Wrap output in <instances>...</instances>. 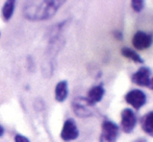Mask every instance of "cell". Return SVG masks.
I'll list each match as a JSON object with an SVG mask.
<instances>
[{
	"label": "cell",
	"mask_w": 153,
	"mask_h": 142,
	"mask_svg": "<svg viewBox=\"0 0 153 142\" xmlns=\"http://www.w3.org/2000/svg\"><path fill=\"white\" fill-rule=\"evenodd\" d=\"M65 1L44 0L27 1L23 7V16L30 21H42L52 18Z\"/></svg>",
	"instance_id": "cell-1"
},
{
	"label": "cell",
	"mask_w": 153,
	"mask_h": 142,
	"mask_svg": "<svg viewBox=\"0 0 153 142\" xmlns=\"http://www.w3.org/2000/svg\"><path fill=\"white\" fill-rule=\"evenodd\" d=\"M92 106L85 97H77L73 100L72 102V109L76 116L80 118H87L91 117L93 115Z\"/></svg>",
	"instance_id": "cell-2"
},
{
	"label": "cell",
	"mask_w": 153,
	"mask_h": 142,
	"mask_svg": "<svg viewBox=\"0 0 153 142\" xmlns=\"http://www.w3.org/2000/svg\"><path fill=\"white\" fill-rule=\"evenodd\" d=\"M137 116L130 109H124L121 113V129L124 133L129 134L134 130L137 126Z\"/></svg>",
	"instance_id": "cell-3"
},
{
	"label": "cell",
	"mask_w": 153,
	"mask_h": 142,
	"mask_svg": "<svg viewBox=\"0 0 153 142\" xmlns=\"http://www.w3.org/2000/svg\"><path fill=\"white\" fill-rule=\"evenodd\" d=\"M125 100H126L127 104H129L135 110H140L147 102V96L142 90L134 89L129 91L125 95Z\"/></svg>",
	"instance_id": "cell-4"
},
{
	"label": "cell",
	"mask_w": 153,
	"mask_h": 142,
	"mask_svg": "<svg viewBox=\"0 0 153 142\" xmlns=\"http://www.w3.org/2000/svg\"><path fill=\"white\" fill-rule=\"evenodd\" d=\"M79 136V131L75 121L72 118H69L65 121L61 132V138L64 141H72L77 139Z\"/></svg>",
	"instance_id": "cell-5"
},
{
	"label": "cell",
	"mask_w": 153,
	"mask_h": 142,
	"mask_svg": "<svg viewBox=\"0 0 153 142\" xmlns=\"http://www.w3.org/2000/svg\"><path fill=\"white\" fill-rule=\"evenodd\" d=\"M153 42V38L150 34H147L145 31H137L135 35L132 38V45L139 50H144L151 46Z\"/></svg>",
	"instance_id": "cell-6"
},
{
	"label": "cell",
	"mask_w": 153,
	"mask_h": 142,
	"mask_svg": "<svg viewBox=\"0 0 153 142\" xmlns=\"http://www.w3.org/2000/svg\"><path fill=\"white\" fill-rule=\"evenodd\" d=\"M150 74H151V70L149 67H141L135 73H133L131 81L133 84L141 87H149L150 84Z\"/></svg>",
	"instance_id": "cell-7"
},
{
	"label": "cell",
	"mask_w": 153,
	"mask_h": 142,
	"mask_svg": "<svg viewBox=\"0 0 153 142\" xmlns=\"http://www.w3.org/2000/svg\"><path fill=\"white\" fill-rule=\"evenodd\" d=\"M119 126L115 122L108 119H105L101 124V136L107 137V138L118 139L119 136Z\"/></svg>",
	"instance_id": "cell-8"
},
{
	"label": "cell",
	"mask_w": 153,
	"mask_h": 142,
	"mask_svg": "<svg viewBox=\"0 0 153 142\" xmlns=\"http://www.w3.org/2000/svg\"><path fill=\"white\" fill-rule=\"evenodd\" d=\"M104 93H105V89L103 88V85L100 84V85H97V86H94L87 94V99L92 106H95L97 102H101L104 96Z\"/></svg>",
	"instance_id": "cell-9"
},
{
	"label": "cell",
	"mask_w": 153,
	"mask_h": 142,
	"mask_svg": "<svg viewBox=\"0 0 153 142\" xmlns=\"http://www.w3.org/2000/svg\"><path fill=\"white\" fill-rule=\"evenodd\" d=\"M68 81H61L59 83H57L56 87H55L54 95L55 99L59 102H62L66 100V98L68 97Z\"/></svg>",
	"instance_id": "cell-10"
},
{
	"label": "cell",
	"mask_w": 153,
	"mask_h": 142,
	"mask_svg": "<svg viewBox=\"0 0 153 142\" xmlns=\"http://www.w3.org/2000/svg\"><path fill=\"white\" fill-rule=\"evenodd\" d=\"M141 126L146 134L153 137V111H150L142 117Z\"/></svg>",
	"instance_id": "cell-11"
},
{
	"label": "cell",
	"mask_w": 153,
	"mask_h": 142,
	"mask_svg": "<svg viewBox=\"0 0 153 142\" xmlns=\"http://www.w3.org/2000/svg\"><path fill=\"white\" fill-rule=\"evenodd\" d=\"M121 53H122L123 57L131 60V61H133L134 63H137V64L144 63V60L141 58V55H140L137 52H135L133 49L129 48V47H123L121 49Z\"/></svg>",
	"instance_id": "cell-12"
},
{
	"label": "cell",
	"mask_w": 153,
	"mask_h": 142,
	"mask_svg": "<svg viewBox=\"0 0 153 142\" xmlns=\"http://www.w3.org/2000/svg\"><path fill=\"white\" fill-rule=\"evenodd\" d=\"M15 3L16 2L13 1V0H10V1H6L4 3L3 7H2V17H3L4 21H8L10 18H12L13 14H14L15 10Z\"/></svg>",
	"instance_id": "cell-13"
},
{
	"label": "cell",
	"mask_w": 153,
	"mask_h": 142,
	"mask_svg": "<svg viewBox=\"0 0 153 142\" xmlns=\"http://www.w3.org/2000/svg\"><path fill=\"white\" fill-rule=\"evenodd\" d=\"M130 5L134 12L140 13L145 6V1H143V0H132V1H130Z\"/></svg>",
	"instance_id": "cell-14"
},
{
	"label": "cell",
	"mask_w": 153,
	"mask_h": 142,
	"mask_svg": "<svg viewBox=\"0 0 153 142\" xmlns=\"http://www.w3.org/2000/svg\"><path fill=\"white\" fill-rule=\"evenodd\" d=\"M15 142H30V141H29V139L26 138L25 136L18 134L15 136Z\"/></svg>",
	"instance_id": "cell-15"
},
{
	"label": "cell",
	"mask_w": 153,
	"mask_h": 142,
	"mask_svg": "<svg viewBox=\"0 0 153 142\" xmlns=\"http://www.w3.org/2000/svg\"><path fill=\"white\" fill-rule=\"evenodd\" d=\"M99 142H117V139L114 138H107V137H103L100 135V139H99Z\"/></svg>",
	"instance_id": "cell-16"
},
{
	"label": "cell",
	"mask_w": 153,
	"mask_h": 142,
	"mask_svg": "<svg viewBox=\"0 0 153 142\" xmlns=\"http://www.w3.org/2000/svg\"><path fill=\"white\" fill-rule=\"evenodd\" d=\"M132 142H147V140H146V139H144V138H140V139H137V140H134Z\"/></svg>",
	"instance_id": "cell-17"
},
{
	"label": "cell",
	"mask_w": 153,
	"mask_h": 142,
	"mask_svg": "<svg viewBox=\"0 0 153 142\" xmlns=\"http://www.w3.org/2000/svg\"><path fill=\"white\" fill-rule=\"evenodd\" d=\"M3 134H4V129L2 128L1 126H0V137L3 136Z\"/></svg>",
	"instance_id": "cell-18"
},
{
	"label": "cell",
	"mask_w": 153,
	"mask_h": 142,
	"mask_svg": "<svg viewBox=\"0 0 153 142\" xmlns=\"http://www.w3.org/2000/svg\"><path fill=\"white\" fill-rule=\"evenodd\" d=\"M149 87H150V89H152L153 90V77L151 79H150V84H149Z\"/></svg>",
	"instance_id": "cell-19"
}]
</instances>
